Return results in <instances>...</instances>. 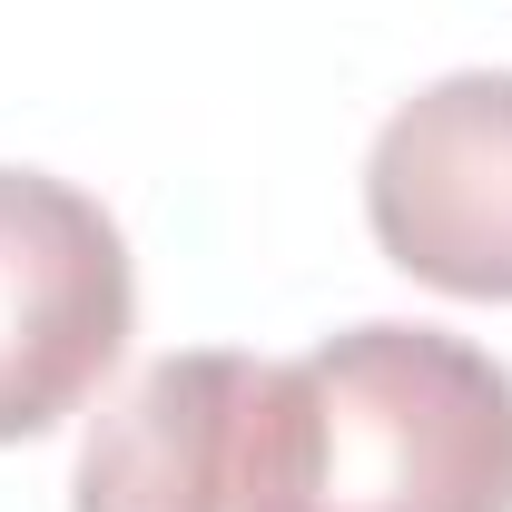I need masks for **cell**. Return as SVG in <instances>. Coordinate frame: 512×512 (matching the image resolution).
<instances>
[{
  "label": "cell",
  "instance_id": "7a4b0ae2",
  "mask_svg": "<svg viewBox=\"0 0 512 512\" xmlns=\"http://www.w3.org/2000/svg\"><path fill=\"white\" fill-rule=\"evenodd\" d=\"M296 384L266 355L197 345L89 424L69 512H286Z\"/></svg>",
  "mask_w": 512,
  "mask_h": 512
},
{
  "label": "cell",
  "instance_id": "277c9868",
  "mask_svg": "<svg viewBox=\"0 0 512 512\" xmlns=\"http://www.w3.org/2000/svg\"><path fill=\"white\" fill-rule=\"evenodd\" d=\"M365 217L404 276L512 306V69H453L375 128Z\"/></svg>",
  "mask_w": 512,
  "mask_h": 512
},
{
  "label": "cell",
  "instance_id": "6da1fadb",
  "mask_svg": "<svg viewBox=\"0 0 512 512\" xmlns=\"http://www.w3.org/2000/svg\"><path fill=\"white\" fill-rule=\"evenodd\" d=\"M286 512H512V375L444 325H355L286 365Z\"/></svg>",
  "mask_w": 512,
  "mask_h": 512
},
{
  "label": "cell",
  "instance_id": "3957f363",
  "mask_svg": "<svg viewBox=\"0 0 512 512\" xmlns=\"http://www.w3.org/2000/svg\"><path fill=\"white\" fill-rule=\"evenodd\" d=\"M138 286L109 207L69 178L0 168V444L50 434L119 365Z\"/></svg>",
  "mask_w": 512,
  "mask_h": 512
}]
</instances>
